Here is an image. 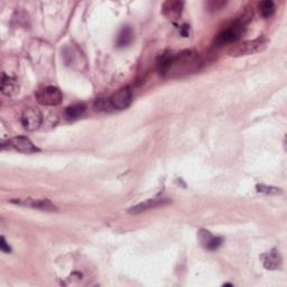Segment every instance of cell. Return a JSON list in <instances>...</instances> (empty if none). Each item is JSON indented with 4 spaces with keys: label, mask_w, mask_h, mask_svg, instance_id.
Listing matches in <instances>:
<instances>
[{
    "label": "cell",
    "mask_w": 287,
    "mask_h": 287,
    "mask_svg": "<svg viewBox=\"0 0 287 287\" xmlns=\"http://www.w3.org/2000/svg\"><path fill=\"white\" fill-rule=\"evenodd\" d=\"M0 249H2L5 254L11 253V248H10L9 244L7 243V241H6L5 237H2V239H0Z\"/></svg>",
    "instance_id": "19"
},
{
    "label": "cell",
    "mask_w": 287,
    "mask_h": 287,
    "mask_svg": "<svg viewBox=\"0 0 287 287\" xmlns=\"http://www.w3.org/2000/svg\"><path fill=\"white\" fill-rule=\"evenodd\" d=\"M199 56L193 51H184L174 55L171 52L160 54L157 59L158 71L163 76L175 77L197 69Z\"/></svg>",
    "instance_id": "1"
},
{
    "label": "cell",
    "mask_w": 287,
    "mask_h": 287,
    "mask_svg": "<svg viewBox=\"0 0 287 287\" xmlns=\"http://www.w3.org/2000/svg\"><path fill=\"white\" fill-rule=\"evenodd\" d=\"M35 95H36V100H37L40 105L51 106V107L58 106L62 102V99H63V94L61 92V90L53 86L39 89Z\"/></svg>",
    "instance_id": "4"
},
{
    "label": "cell",
    "mask_w": 287,
    "mask_h": 287,
    "mask_svg": "<svg viewBox=\"0 0 287 287\" xmlns=\"http://www.w3.org/2000/svg\"><path fill=\"white\" fill-rule=\"evenodd\" d=\"M184 3L176 2V0H170L163 5V14L172 22H176L182 15Z\"/></svg>",
    "instance_id": "9"
},
{
    "label": "cell",
    "mask_w": 287,
    "mask_h": 287,
    "mask_svg": "<svg viewBox=\"0 0 287 287\" xmlns=\"http://www.w3.org/2000/svg\"><path fill=\"white\" fill-rule=\"evenodd\" d=\"M262 262L269 271H276L282 265V257L276 249H273L262 255Z\"/></svg>",
    "instance_id": "12"
},
{
    "label": "cell",
    "mask_w": 287,
    "mask_h": 287,
    "mask_svg": "<svg viewBox=\"0 0 287 287\" xmlns=\"http://www.w3.org/2000/svg\"><path fill=\"white\" fill-rule=\"evenodd\" d=\"M260 14L264 18H268L274 15L275 13V4L271 0H266V2H262L259 6Z\"/></svg>",
    "instance_id": "16"
},
{
    "label": "cell",
    "mask_w": 287,
    "mask_h": 287,
    "mask_svg": "<svg viewBox=\"0 0 287 287\" xmlns=\"http://www.w3.org/2000/svg\"><path fill=\"white\" fill-rule=\"evenodd\" d=\"M108 100H109L111 109L124 110L128 108L133 101V92L129 87H125L113 93Z\"/></svg>",
    "instance_id": "5"
},
{
    "label": "cell",
    "mask_w": 287,
    "mask_h": 287,
    "mask_svg": "<svg viewBox=\"0 0 287 287\" xmlns=\"http://www.w3.org/2000/svg\"><path fill=\"white\" fill-rule=\"evenodd\" d=\"M257 190H258L259 192L269 193V194H277V193H280V190H278L277 188L265 187V185H258V187H257Z\"/></svg>",
    "instance_id": "17"
},
{
    "label": "cell",
    "mask_w": 287,
    "mask_h": 287,
    "mask_svg": "<svg viewBox=\"0 0 287 287\" xmlns=\"http://www.w3.org/2000/svg\"><path fill=\"white\" fill-rule=\"evenodd\" d=\"M225 5L224 2H210V3H208V8L210 9V10H219L223 7V6Z\"/></svg>",
    "instance_id": "18"
},
{
    "label": "cell",
    "mask_w": 287,
    "mask_h": 287,
    "mask_svg": "<svg viewBox=\"0 0 287 287\" xmlns=\"http://www.w3.org/2000/svg\"><path fill=\"white\" fill-rule=\"evenodd\" d=\"M2 91L4 94L8 95V97H13L15 93L18 91V85L17 81L14 77H10L7 75H3L2 80Z\"/></svg>",
    "instance_id": "13"
},
{
    "label": "cell",
    "mask_w": 287,
    "mask_h": 287,
    "mask_svg": "<svg viewBox=\"0 0 287 287\" xmlns=\"http://www.w3.org/2000/svg\"><path fill=\"white\" fill-rule=\"evenodd\" d=\"M20 121L23 127L28 131H34L37 129L39 126L43 122V116L42 112L37 108H27V109L23 112Z\"/></svg>",
    "instance_id": "6"
},
{
    "label": "cell",
    "mask_w": 287,
    "mask_h": 287,
    "mask_svg": "<svg viewBox=\"0 0 287 287\" xmlns=\"http://www.w3.org/2000/svg\"><path fill=\"white\" fill-rule=\"evenodd\" d=\"M267 44H268V40L262 37L253 40H246V42H242L241 44L232 47L229 53L231 56L250 55V54H255L264 51L266 49Z\"/></svg>",
    "instance_id": "3"
},
{
    "label": "cell",
    "mask_w": 287,
    "mask_h": 287,
    "mask_svg": "<svg viewBox=\"0 0 287 287\" xmlns=\"http://www.w3.org/2000/svg\"><path fill=\"white\" fill-rule=\"evenodd\" d=\"M171 201L167 200L166 197H155V199H151V200H147L145 202H141L139 204H137L133 208L129 209V212L130 213H140L144 211H147L149 209H153V208H157L160 206H164L167 204V203H170Z\"/></svg>",
    "instance_id": "10"
},
{
    "label": "cell",
    "mask_w": 287,
    "mask_h": 287,
    "mask_svg": "<svg viewBox=\"0 0 287 287\" xmlns=\"http://www.w3.org/2000/svg\"><path fill=\"white\" fill-rule=\"evenodd\" d=\"M179 32H181L182 36L184 37H188L190 34V26L189 25H183L181 28H179Z\"/></svg>",
    "instance_id": "20"
},
{
    "label": "cell",
    "mask_w": 287,
    "mask_h": 287,
    "mask_svg": "<svg viewBox=\"0 0 287 287\" xmlns=\"http://www.w3.org/2000/svg\"><path fill=\"white\" fill-rule=\"evenodd\" d=\"M134 38V33L133 29L130 26H124L121 28V31L119 32L118 37H117V46L118 47H126L128 46Z\"/></svg>",
    "instance_id": "14"
},
{
    "label": "cell",
    "mask_w": 287,
    "mask_h": 287,
    "mask_svg": "<svg viewBox=\"0 0 287 287\" xmlns=\"http://www.w3.org/2000/svg\"><path fill=\"white\" fill-rule=\"evenodd\" d=\"M244 32H246V23L243 19L238 20L218 35L215 44L217 46H222L224 44L236 43L242 37Z\"/></svg>",
    "instance_id": "2"
},
{
    "label": "cell",
    "mask_w": 287,
    "mask_h": 287,
    "mask_svg": "<svg viewBox=\"0 0 287 287\" xmlns=\"http://www.w3.org/2000/svg\"><path fill=\"white\" fill-rule=\"evenodd\" d=\"M11 202L16 203V204L33 208V209H38V210H43V211H56L57 210L55 204H53L51 201L45 200V199H43V200H35V199L13 200Z\"/></svg>",
    "instance_id": "8"
},
{
    "label": "cell",
    "mask_w": 287,
    "mask_h": 287,
    "mask_svg": "<svg viewBox=\"0 0 287 287\" xmlns=\"http://www.w3.org/2000/svg\"><path fill=\"white\" fill-rule=\"evenodd\" d=\"M86 110H87V107L85 104L72 105L65 109V117H67V119H69V120H74V119L81 117L83 113L86 112Z\"/></svg>",
    "instance_id": "15"
},
{
    "label": "cell",
    "mask_w": 287,
    "mask_h": 287,
    "mask_svg": "<svg viewBox=\"0 0 287 287\" xmlns=\"http://www.w3.org/2000/svg\"><path fill=\"white\" fill-rule=\"evenodd\" d=\"M199 239L202 246L209 249V250H214L218 249L221 244H222V238L221 237H214L211 235V232L207 230H200L199 231Z\"/></svg>",
    "instance_id": "11"
},
{
    "label": "cell",
    "mask_w": 287,
    "mask_h": 287,
    "mask_svg": "<svg viewBox=\"0 0 287 287\" xmlns=\"http://www.w3.org/2000/svg\"><path fill=\"white\" fill-rule=\"evenodd\" d=\"M8 145L10 147H13L16 151L25 154H33L36 152H39V148L36 147L33 141L25 136H18L14 137V138L9 139Z\"/></svg>",
    "instance_id": "7"
}]
</instances>
